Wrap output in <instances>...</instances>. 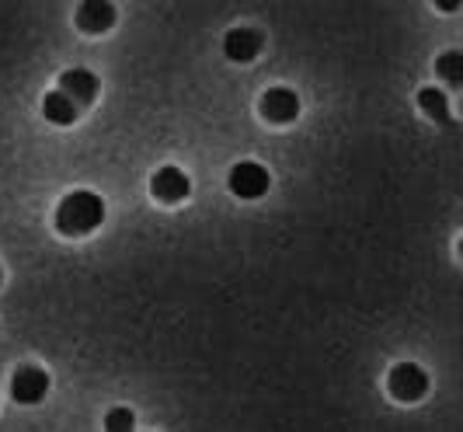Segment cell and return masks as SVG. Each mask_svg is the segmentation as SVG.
<instances>
[{"mask_svg":"<svg viewBox=\"0 0 463 432\" xmlns=\"http://www.w3.org/2000/svg\"><path fill=\"white\" fill-rule=\"evenodd\" d=\"M52 224L63 237H88L105 224V199L91 188H73L60 199Z\"/></svg>","mask_w":463,"mask_h":432,"instance_id":"1","label":"cell"},{"mask_svg":"<svg viewBox=\"0 0 463 432\" xmlns=\"http://www.w3.org/2000/svg\"><path fill=\"white\" fill-rule=\"evenodd\" d=\"M269 168H261L258 160H237L231 168V175H227V188H231V196L237 199H244V203H255L261 199L265 192H269Z\"/></svg>","mask_w":463,"mask_h":432,"instance_id":"2","label":"cell"},{"mask_svg":"<svg viewBox=\"0 0 463 432\" xmlns=\"http://www.w3.org/2000/svg\"><path fill=\"white\" fill-rule=\"evenodd\" d=\"M387 390L401 405H415V401H421L429 394V373L418 363H397L387 373Z\"/></svg>","mask_w":463,"mask_h":432,"instance_id":"3","label":"cell"},{"mask_svg":"<svg viewBox=\"0 0 463 432\" xmlns=\"http://www.w3.org/2000/svg\"><path fill=\"white\" fill-rule=\"evenodd\" d=\"M49 394V373L39 370V366H18L11 373V398L14 405H39L43 398Z\"/></svg>","mask_w":463,"mask_h":432,"instance_id":"4","label":"cell"},{"mask_svg":"<svg viewBox=\"0 0 463 432\" xmlns=\"http://www.w3.org/2000/svg\"><path fill=\"white\" fill-rule=\"evenodd\" d=\"M150 192H154V199H157V203L178 206L192 196V182H188V175L182 171V168L167 164V168H157V171H154V178H150Z\"/></svg>","mask_w":463,"mask_h":432,"instance_id":"5","label":"cell"},{"mask_svg":"<svg viewBox=\"0 0 463 432\" xmlns=\"http://www.w3.org/2000/svg\"><path fill=\"white\" fill-rule=\"evenodd\" d=\"M258 112H261L265 122L286 126V122H293L300 115V98L289 88H269V91L261 94V101H258Z\"/></svg>","mask_w":463,"mask_h":432,"instance_id":"6","label":"cell"},{"mask_svg":"<svg viewBox=\"0 0 463 432\" xmlns=\"http://www.w3.org/2000/svg\"><path fill=\"white\" fill-rule=\"evenodd\" d=\"M261 46H265V35L258 28H231L223 35V56L231 63H251V60H258Z\"/></svg>","mask_w":463,"mask_h":432,"instance_id":"7","label":"cell"},{"mask_svg":"<svg viewBox=\"0 0 463 432\" xmlns=\"http://www.w3.org/2000/svg\"><path fill=\"white\" fill-rule=\"evenodd\" d=\"M98 88H101V81L94 77L91 70L84 67H73V70H63L60 73V88L56 91H63L80 109V105H91L94 98H98Z\"/></svg>","mask_w":463,"mask_h":432,"instance_id":"8","label":"cell"},{"mask_svg":"<svg viewBox=\"0 0 463 432\" xmlns=\"http://www.w3.org/2000/svg\"><path fill=\"white\" fill-rule=\"evenodd\" d=\"M116 4L112 0H84L77 7V28L88 35H105L116 24Z\"/></svg>","mask_w":463,"mask_h":432,"instance_id":"9","label":"cell"},{"mask_svg":"<svg viewBox=\"0 0 463 432\" xmlns=\"http://www.w3.org/2000/svg\"><path fill=\"white\" fill-rule=\"evenodd\" d=\"M43 115H46V122H52V126H73L80 109L63 91H49L43 98Z\"/></svg>","mask_w":463,"mask_h":432,"instance_id":"10","label":"cell"},{"mask_svg":"<svg viewBox=\"0 0 463 432\" xmlns=\"http://www.w3.org/2000/svg\"><path fill=\"white\" fill-rule=\"evenodd\" d=\"M418 109L429 115V119L442 122V126H449V122H453V112H449V98H446L439 88H421V91H418Z\"/></svg>","mask_w":463,"mask_h":432,"instance_id":"11","label":"cell"},{"mask_svg":"<svg viewBox=\"0 0 463 432\" xmlns=\"http://www.w3.org/2000/svg\"><path fill=\"white\" fill-rule=\"evenodd\" d=\"M436 73H439L449 88H460V84H463V53H460V49L442 53L439 60H436Z\"/></svg>","mask_w":463,"mask_h":432,"instance_id":"12","label":"cell"},{"mask_svg":"<svg viewBox=\"0 0 463 432\" xmlns=\"http://www.w3.org/2000/svg\"><path fill=\"white\" fill-rule=\"evenodd\" d=\"M133 429H137V415H133V408L116 405V408L105 411V432H133Z\"/></svg>","mask_w":463,"mask_h":432,"instance_id":"13","label":"cell"},{"mask_svg":"<svg viewBox=\"0 0 463 432\" xmlns=\"http://www.w3.org/2000/svg\"><path fill=\"white\" fill-rule=\"evenodd\" d=\"M0 286H4V273H0Z\"/></svg>","mask_w":463,"mask_h":432,"instance_id":"14","label":"cell"}]
</instances>
